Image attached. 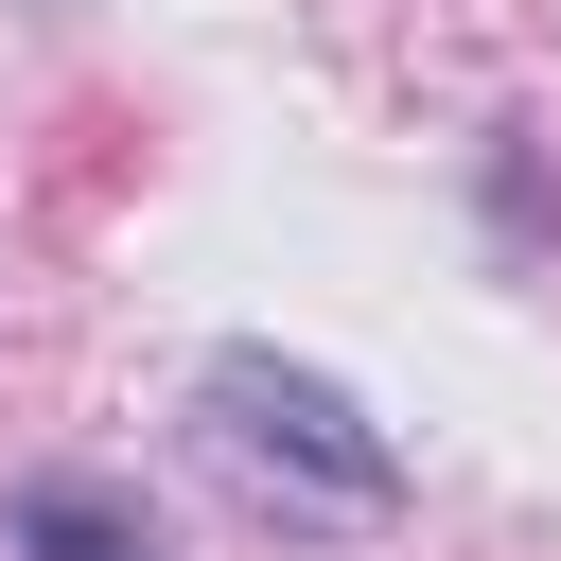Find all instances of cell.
<instances>
[{"mask_svg": "<svg viewBox=\"0 0 561 561\" xmlns=\"http://www.w3.org/2000/svg\"><path fill=\"white\" fill-rule=\"evenodd\" d=\"M210 438H228V473L280 491V508H386V473H403V456H386L316 368H263V351L210 368Z\"/></svg>", "mask_w": 561, "mask_h": 561, "instance_id": "1", "label": "cell"}, {"mask_svg": "<svg viewBox=\"0 0 561 561\" xmlns=\"http://www.w3.org/2000/svg\"><path fill=\"white\" fill-rule=\"evenodd\" d=\"M18 543H35V561H140L105 491H18Z\"/></svg>", "mask_w": 561, "mask_h": 561, "instance_id": "2", "label": "cell"}]
</instances>
